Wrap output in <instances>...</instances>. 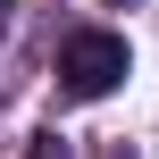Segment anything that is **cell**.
Instances as JSON below:
<instances>
[{
  "label": "cell",
  "instance_id": "6da1fadb",
  "mask_svg": "<svg viewBox=\"0 0 159 159\" xmlns=\"http://www.w3.org/2000/svg\"><path fill=\"white\" fill-rule=\"evenodd\" d=\"M126 75H134L126 34H109V25H75V34L59 42V92H67V101H109Z\"/></svg>",
  "mask_w": 159,
  "mask_h": 159
},
{
  "label": "cell",
  "instance_id": "7a4b0ae2",
  "mask_svg": "<svg viewBox=\"0 0 159 159\" xmlns=\"http://www.w3.org/2000/svg\"><path fill=\"white\" fill-rule=\"evenodd\" d=\"M34 159H67V143H59V134H42V143H34Z\"/></svg>",
  "mask_w": 159,
  "mask_h": 159
},
{
  "label": "cell",
  "instance_id": "3957f363",
  "mask_svg": "<svg viewBox=\"0 0 159 159\" xmlns=\"http://www.w3.org/2000/svg\"><path fill=\"white\" fill-rule=\"evenodd\" d=\"M0 42H8V0H0Z\"/></svg>",
  "mask_w": 159,
  "mask_h": 159
}]
</instances>
